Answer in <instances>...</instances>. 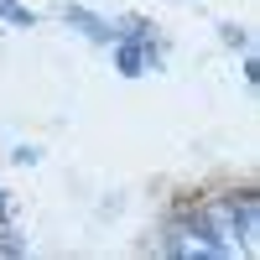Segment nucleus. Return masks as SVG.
Wrapping results in <instances>:
<instances>
[{
	"label": "nucleus",
	"mask_w": 260,
	"mask_h": 260,
	"mask_svg": "<svg viewBox=\"0 0 260 260\" xmlns=\"http://www.w3.org/2000/svg\"><path fill=\"white\" fill-rule=\"evenodd\" d=\"M224 42H229V47H250V42H245V31H240V26H224Z\"/></svg>",
	"instance_id": "20e7f679"
},
{
	"label": "nucleus",
	"mask_w": 260,
	"mask_h": 260,
	"mask_svg": "<svg viewBox=\"0 0 260 260\" xmlns=\"http://www.w3.org/2000/svg\"><path fill=\"white\" fill-rule=\"evenodd\" d=\"M11 219V198H6V192H0V224H6Z\"/></svg>",
	"instance_id": "39448f33"
},
{
	"label": "nucleus",
	"mask_w": 260,
	"mask_h": 260,
	"mask_svg": "<svg viewBox=\"0 0 260 260\" xmlns=\"http://www.w3.org/2000/svg\"><path fill=\"white\" fill-rule=\"evenodd\" d=\"M224 224L234 229V240H240V245H255V234H260V208H255V198H234V203L224 208Z\"/></svg>",
	"instance_id": "f257e3e1"
},
{
	"label": "nucleus",
	"mask_w": 260,
	"mask_h": 260,
	"mask_svg": "<svg viewBox=\"0 0 260 260\" xmlns=\"http://www.w3.org/2000/svg\"><path fill=\"white\" fill-rule=\"evenodd\" d=\"M62 16H68V26H78L83 37H94V42H115V26H110V21H99V16H89L83 6H68Z\"/></svg>",
	"instance_id": "f03ea898"
},
{
	"label": "nucleus",
	"mask_w": 260,
	"mask_h": 260,
	"mask_svg": "<svg viewBox=\"0 0 260 260\" xmlns=\"http://www.w3.org/2000/svg\"><path fill=\"white\" fill-rule=\"evenodd\" d=\"M0 21H11V26H31L37 16H31L26 6H21V0H0Z\"/></svg>",
	"instance_id": "7ed1b4c3"
}]
</instances>
